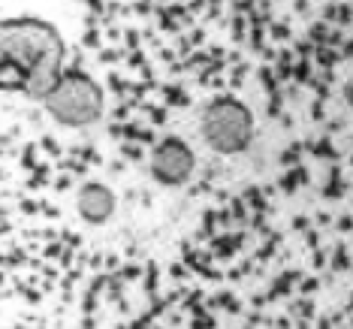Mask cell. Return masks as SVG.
Instances as JSON below:
<instances>
[{
  "label": "cell",
  "mask_w": 353,
  "mask_h": 329,
  "mask_svg": "<svg viewBox=\"0 0 353 329\" xmlns=\"http://www.w3.org/2000/svg\"><path fill=\"white\" fill-rule=\"evenodd\" d=\"M148 170L151 179L163 184V188H181V184L190 181V175L196 170V154L179 136H166L160 146L151 148Z\"/></svg>",
  "instance_id": "4"
},
{
  "label": "cell",
  "mask_w": 353,
  "mask_h": 329,
  "mask_svg": "<svg viewBox=\"0 0 353 329\" xmlns=\"http://www.w3.org/2000/svg\"><path fill=\"white\" fill-rule=\"evenodd\" d=\"M76 208L88 223H106L115 215V194L100 181H88L76 194Z\"/></svg>",
  "instance_id": "5"
},
{
  "label": "cell",
  "mask_w": 353,
  "mask_h": 329,
  "mask_svg": "<svg viewBox=\"0 0 353 329\" xmlns=\"http://www.w3.org/2000/svg\"><path fill=\"white\" fill-rule=\"evenodd\" d=\"M0 67H3V61H0Z\"/></svg>",
  "instance_id": "7"
},
{
  "label": "cell",
  "mask_w": 353,
  "mask_h": 329,
  "mask_svg": "<svg viewBox=\"0 0 353 329\" xmlns=\"http://www.w3.org/2000/svg\"><path fill=\"white\" fill-rule=\"evenodd\" d=\"M39 103L49 112L52 121H58L61 127H73V130L97 124L106 112L103 88L85 73H61V79Z\"/></svg>",
  "instance_id": "2"
},
{
  "label": "cell",
  "mask_w": 353,
  "mask_h": 329,
  "mask_svg": "<svg viewBox=\"0 0 353 329\" xmlns=\"http://www.w3.org/2000/svg\"><path fill=\"white\" fill-rule=\"evenodd\" d=\"M199 136L221 157L242 154L254 142V112L236 97H218L199 115Z\"/></svg>",
  "instance_id": "3"
},
{
  "label": "cell",
  "mask_w": 353,
  "mask_h": 329,
  "mask_svg": "<svg viewBox=\"0 0 353 329\" xmlns=\"http://www.w3.org/2000/svg\"><path fill=\"white\" fill-rule=\"evenodd\" d=\"M63 37L52 21L19 15L0 21V61L19 70V85L30 100H43L63 73Z\"/></svg>",
  "instance_id": "1"
},
{
  "label": "cell",
  "mask_w": 353,
  "mask_h": 329,
  "mask_svg": "<svg viewBox=\"0 0 353 329\" xmlns=\"http://www.w3.org/2000/svg\"><path fill=\"white\" fill-rule=\"evenodd\" d=\"M344 97H347V106L353 109V79L347 82V88H344Z\"/></svg>",
  "instance_id": "6"
}]
</instances>
